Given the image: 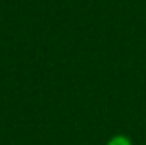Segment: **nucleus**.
Instances as JSON below:
<instances>
[{"mask_svg": "<svg viewBox=\"0 0 146 145\" xmlns=\"http://www.w3.org/2000/svg\"><path fill=\"white\" fill-rule=\"evenodd\" d=\"M106 145H133V142H131V138H129L127 135L117 133V135L110 137L109 140H107V144H106Z\"/></svg>", "mask_w": 146, "mask_h": 145, "instance_id": "f257e3e1", "label": "nucleus"}]
</instances>
